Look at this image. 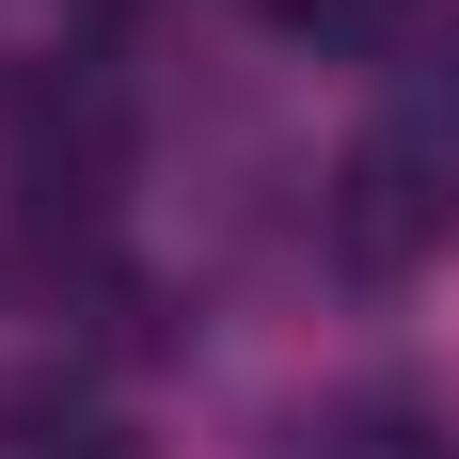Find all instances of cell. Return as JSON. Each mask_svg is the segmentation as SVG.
<instances>
[{
	"mask_svg": "<svg viewBox=\"0 0 459 459\" xmlns=\"http://www.w3.org/2000/svg\"><path fill=\"white\" fill-rule=\"evenodd\" d=\"M333 459H459V444H444L428 412H396V396H365V412L333 428Z\"/></svg>",
	"mask_w": 459,
	"mask_h": 459,
	"instance_id": "4",
	"label": "cell"
},
{
	"mask_svg": "<svg viewBox=\"0 0 459 459\" xmlns=\"http://www.w3.org/2000/svg\"><path fill=\"white\" fill-rule=\"evenodd\" d=\"M285 16H301L317 48H365V64H380V48H412V0H285Z\"/></svg>",
	"mask_w": 459,
	"mask_h": 459,
	"instance_id": "3",
	"label": "cell"
},
{
	"mask_svg": "<svg viewBox=\"0 0 459 459\" xmlns=\"http://www.w3.org/2000/svg\"><path fill=\"white\" fill-rule=\"evenodd\" d=\"M317 238H333L349 285L444 270V238H459V143L444 127H365L349 159H333V190H317Z\"/></svg>",
	"mask_w": 459,
	"mask_h": 459,
	"instance_id": "1",
	"label": "cell"
},
{
	"mask_svg": "<svg viewBox=\"0 0 459 459\" xmlns=\"http://www.w3.org/2000/svg\"><path fill=\"white\" fill-rule=\"evenodd\" d=\"M0 175L32 222H95V190L127 175V80L95 64V48H48L0 80Z\"/></svg>",
	"mask_w": 459,
	"mask_h": 459,
	"instance_id": "2",
	"label": "cell"
}]
</instances>
